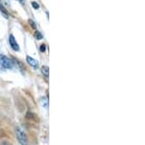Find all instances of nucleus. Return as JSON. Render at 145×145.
<instances>
[{
	"label": "nucleus",
	"instance_id": "f257e3e1",
	"mask_svg": "<svg viewBox=\"0 0 145 145\" xmlns=\"http://www.w3.org/2000/svg\"><path fill=\"white\" fill-rule=\"evenodd\" d=\"M0 66L4 69L13 68V62L4 55H0Z\"/></svg>",
	"mask_w": 145,
	"mask_h": 145
},
{
	"label": "nucleus",
	"instance_id": "f03ea898",
	"mask_svg": "<svg viewBox=\"0 0 145 145\" xmlns=\"http://www.w3.org/2000/svg\"><path fill=\"white\" fill-rule=\"evenodd\" d=\"M16 134H17V138L18 140V142H20L22 145H26L27 144V138H26V135L23 132L22 130H20V128H17V132H16Z\"/></svg>",
	"mask_w": 145,
	"mask_h": 145
},
{
	"label": "nucleus",
	"instance_id": "7ed1b4c3",
	"mask_svg": "<svg viewBox=\"0 0 145 145\" xmlns=\"http://www.w3.org/2000/svg\"><path fill=\"white\" fill-rule=\"evenodd\" d=\"M9 42H10V45H11V47H12V49H13V50L20 51V47H18L17 41H16V39H15V37H14L12 34L10 35V36H9Z\"/></svg>",
	"mask_w": 145,
	"mask_h": 145
},
{
	"label": "nucleus",
	"instance_id": "20e7f679",
	"mask_svg": "<svg viewBox=\"0 0 145 145\" xmlns=\"http://www.w3.org/2000/svg\"><path fill=\"white\" fill-rule=\"evenodd\" d=\"M26 62L27 64L30 65V66H32L33 68H38V62H37L36 60H34V58H32L31 57H29V56H27L26 57Z\"/></svg>",
	"mask_w": 145,
	"mask_h": 145
},
{
	"label": "nucleus",
	"instance_id": "39448f33",
	"mask_svg": "<svg viewBox=\"0 0 145 145\" xmlns=\"http://www.w3.org/2000/svg\"><path fill=\"white\" fill-rule=\"evenodd\" d=\"M42 73L45 75L46 78H48V66H43L42 67Z\"/></svg>",
	"mask_w": 145,
	"mask_h": 145
},
{
	"label": "nucleus",
	"instance_id": "423d86ee",
	"mask_svg": "<svg viewBox=\"0 0 145 145\" xmlns=\"http://www.w3.org/2000/svg\"><path fill=\"white\" fill-rule=\"evenodd\" d=\"M0 11H1V12H2V14H3V15L5 16V18H6V19H8V17H9L8 12H7V11H6V9L1 5V3H0Z\"/></svg>",
	"mask_w": 145,
	"mask_h": 145
},
{
	"label": "nucleus",
	"instance_id": "0eeeda50",
	"mask_svg": "<svg viewBox=\"0 0 145 145\" xmlns=\"http://www.w3.org/2000/svg\"><path fill=\"white\" fill-rule=\"evenodd\" d=\"M35 37H36L38 40H41V39H43V36H42V34L40 33L39 31H35Z\"/></svg>",
	"mask_w": 145,
	"mask_h": 145
},
{
	"label": "nucleus",
	"instance_id": "6e6552de",
	"mask_svg": "<svg viewBox=\"0 0 145 145\" xmlns=\"http://www.w3.org/2000/svg\"><path fill=\"white\" fill-rule=\"evenodd\" d=\"M28 22H29V23H30V25H31V26H32V28H36V24H35V23L33 22V21H32V20H29V21H28Z\"/></svg>",
	"mask_w": 145,
	"mask_h": 145
},
{
	"label": "nucleus",
	"instance_id": "1a4fd4ad",
	"mask_svg": "<svg viewBox=\"0 0 145 145\" xmlns=\"http://www.w3.org/2000/svg\"><path fill=\"white\" fill-rule=\"evenodd\" d=\"M31 4H32V6L34 7V9H39V7H40V6H39V4L37 3V2H34V1H33Z\"/></svg>",
	"mask_w": 145,
	"mask_h": 145
},
{
	"label": "nucleus",
	"instance_id": "9d476101",
	"mask_svg": "<svg viewBox=\"0 0 145 145\" xmlns=\"http://www.w3.org/2000/svg\"><path fill=\"white\" fill-rule=\"evenodd\" d=\"M40 50H41V52H45V51H46V45H41Z\"/></svg>",
	"mask_w": 145,
	"mask_h": 145
},
{
	"label": "nucleus",
	"instance_id": "9b49d317",
	"mask_svg": "<svg viewBox=\"0 0 145 145\" xmlns=\"http://www.w3.org/2000/svg\"><path fill=\"white\" fill-rule=\"evenodd\" d=\"M17 1H18L20 4H22V5H24V3H25V1H24V0H17Z\"/></svg>",
	"mask_w": 145,
	"mask_h": 145
}]
</instances>
